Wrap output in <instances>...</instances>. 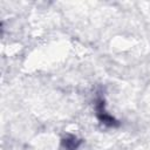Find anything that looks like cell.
<instances>
[{"instance_id": "1", "label": "cell", "mask_w": 150, "mask_h": 150, "mask_svg": "<svg viewBox=\"0 0 150 150\" xmlns=\"http://www.w3.org/2000/svg\"><path fill=\"white\" fill-rule=\"evenodd\" d=\"M63 144H66V150H75L77 146L75 137H70V139H64Z\"/></svg>"}]
</instances>
